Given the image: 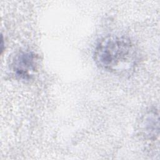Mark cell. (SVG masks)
<instances>
[{"label": "cell", "instance_id": "obj_1", "mask_svg": "<svg viewBox=\"0 0 160 160\" xmlns=\"http://www.w3.org/2000/svg\"><path fill=\"white\" fill-rule=\"evenodd\" d=\"M94 61L101 68L114 73L129 71L134 65L137 53L129 39L118 36L102 38L94 51Z\"/></svg>", "mask_w": 160, "mask_h": 160}, {"label": "cell", "instance_id": "obj_2", "mask_svg": "<svg viewBox=\"0 0 160 160\" xmlns=\"http://www.w3.org/2000/svg\"><path fill=\"white\" fill-rule=\"evenodd\" d=\"M36 65V58L31 52L21 51L18 53L12 62L14 73L22 79H28L34 72Z\"/></svg>", "mask_w": 160, "mask_h": 160}]
</instances>
